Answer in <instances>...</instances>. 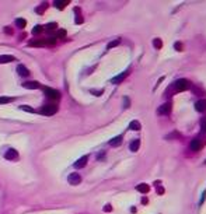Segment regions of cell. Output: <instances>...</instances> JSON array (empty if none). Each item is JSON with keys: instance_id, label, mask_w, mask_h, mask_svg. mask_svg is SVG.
<instances>
[{"instance_id": "cell-14", "label": "cell", "mask_w": 206, "mask_h": 214, "mask_svg": "<svg viewBox=\"0 0 206 214\" xmlns=\"http://www.w3.org/2000/svg\"><path fill=\"white\" fill-rule=\"evenodd\" d=\"M122 136H116V137L111 138L110 140V145H112V147H118V145H121V143H122Z\"/></svg>"}, {"instance_id": "cell-4", "label": "cell", "mask_w": 206, "mask_h": 214, "mask_svg": "<svg viewBox=\"0 0 206 214\" xmlns=\"http://www.w3.org/2000/svg\"><path fill=\"white\" fill-rule=\"evenodd\" d=\"M67 181H69V183H70V185L76 186V185H79V183L81 182V176L79 175L77 172H73V174H70V175H69Z\"/></svg>"}, {"instance_id": "cell-9", "label": "cell", "mask_w": 206, "mask_h": 214, "mask_svg": "<svg viewBox=\"0 0 206 214\" xmlns=\"http://www.w3.org/2000/svg\"><path fill=\"white\" fill-rule=\"evenodd\" d=\"M23 87L28 88V90H37V88H41V84L38 81H27L23 83Z\"/></svg>"}, {"instance_id": "cell-2", "label": "cell", "mask_w": 206, "mask_h": 214, "mask_svg": "<svg viewBox=\"0 0 206 214\" xmlns=\"http://www.w3.org/2000/svg\"><path fill=\"white\" fill-rule=\"evenodd\" d=\"M189 87H191V84H189V81H188L187 78H180V80H177L174 83L175 91H185Z\"/></svg>"}, {"instance_id": "cell-1", "label": "cell", "mask_w": 206, "mask_h": 214, "mask_svg": "<svg viewBox=\"0 0 206 214\" xmlns=\"http://www.w3.org/2000/svg\"><path fill=\"white\" fill-rule=\"evenodd\" d=\"M58 112V107L55 104H46L44 107L39 109V113H42L44 116H52Z\"/></svg>"}, {"instance_id": "cell-35", "label": "cell", "mask_w": 206, "mask_h": 214, "mask_svg": "<svg viewBox=\"0 0 206 214\" xmlns=\"http://www.w3.org/2000/svg\"><path fill=\"white\" fill-rule=\"evenodd\" d=\"M205 197H206V192H203V195H202V199H200L199 204H202V203H203V201H205Z\"/></svg>"}, {"instance_id": "cell-11", "label": "cell", "mask_w": 206, "mask_h": 214, "mask_svg": "<svg viewBox=\"0 0 206 214\" xmlns=\"http://www.w3.org/2000/svg\"><path fill=\"white\" fill-rule=\"evenodd\" d=\"M195 109L199 111V112H203L206 109V101L205 100H199L195 102Z\"/></svg>"}, {"instance_id": "cell-27", "label": "cell", "mask_w": 206, "mask_h": 214, "mask_svg": "<svg viewBox=\"0 0 206 214\" xmlns=\"http://www.w3.org/2000/svg\"><path fill=\"white\" fill-rule=\"evenodd\" d=\"M55 28H58V24L56 23H49L46 25V31H53Z\"/></svg>"}, {"instance_id": "cell-8", "label": "cell", "mask_w": 206, "mask_h": 214, "mask_svg": "<svg viewBox=\"0 0 206 214\" xmlns=\"http://www.w3.org/2000/svg\"><path fill=\"white\" fill-rule=\"evenodd\" d=\"M189 147H191V150L192 151H199L202 144H200V140L199 138H192L191 140V143H189Z\"/></svg>"}, {"instance_id": "cell-6", "label": "cell", "mask_w": 206, "mask_h": 214, "mask_svg": "<svg viewBox=\"0 0 206 214\" xmlns=\"http://www.w3.org/2000/svg\"><path fill=\"white\" fill-rule=\"evenodd\" d=\"M159 115H168V113L171 112V104L170 102H166V104H163L160 108H159Z\"/></svg>"}, {"instance_id": "cell-29", "label": "cell", "mask_w": 206, "mask_h": 214, "mask_svg": "<svg viewBox=\"0 0 206 214\" xmlns=\"http://www.w3.org/2000/svg\"><path fill=\"white\" fill-rule=\"evenodd\" d=\"M58 38H64L66 37V31L64 30H60V31H58V35H56Z\"/></svg>"}, {"instance_id": "cell-22", "label": "cell", "mask_w": 206, "mask_h": 214, "mask_svg": "<svg viewBox=\"0 0 206 214\" xmlns=\"http://www.w3.org/2000/svg\"><path fill=\"white\" fill-rule=\"evenodd\" d=\"M20 109H21V111H25V112H30V113H35V109L31 107H28V105H21Z\"/></svg>"}, {"instance_id": "cell-31", "label": "cell", "mask_w": 206, "mask_h": 214, "mask_svg": "<svg viewBox=\"0 0 206 214\" xmlns=\"http://www.w3.org/2000/svg\"><path fill=\"white\" fill-rule=\"evenodd\" d=\"M123 104H125V108H129V104H130V101H129L128 97H125V98H123Z\"/></svg>"}, {"instance_id": "cell-15", "label": "cell", "mask_w": 206, "mask_h": 214, "mask_svg": "<svg viewBox=\"0 0 206 214\" xmlns=\"http://www.w3.org/2000/svg\"><path fill=\"white\" fill-rule=\"evenodd\" d=\"M14 60H16V57L11 55H0V63H10Z\"/></svg>"}, {"instance_id": "cell-21", "label": "cell", "mask_w": 206, "mask_h": 214, "mask_svg": "<svg viewBox=\"0 0 206 214\" xmlns=\"http://www.w3.org/2000/svg\"><path fill=\"white\" fill-rule=\"evenodd\" d=\"M119 44H121V39L118 38V39H115V41H112V42H110V44L107 45V49H112V48H115V46H118Z\"/></svg>"}, {"instance_id": "cell-12", "label": "cell", "mask_w": 206, "mask_h": 214, "mask_svg": "<svg viewBox=\"0 0 206 214\" xmlns=\"http://www.w3.org/2000/svg\"><path fill=\"white\" fill-rule=\"evenodd\" d=\"M17 73H18L20 76H23V77L30 76V71H28V69H27L24 64H18V66H17Z\"/></svg>"}, {"instance_id": "cell-38", "label": "cell", "mask_w": 206, "mask_h": 214, "mask_svg": "<svg viewBox=\"0 0 206 214\" xmlns=\"http://www.w3.org/2000/svg\"><path fill=\"white\" fill-rule=\"evenodd\" d=\"M205 164H206V161H205Z\"/></svg>"}, {"instance_id": "cell-32", "label": "cell", "mask_w": 206, "mask_h": 214, "mask_svg": "<svg viewBox=\"0 0 206 214\" xmlns=\"http://www.w3.org/2000/svg\"><path fill=\"white\" fill-rule=\"evenodd\" d=\"M104 211H107V213H108V211H112V207H111V204H107V206L104 207Z\"/></svg>"}, {"instance_id": "cell-36", "label": "cell", "mask_w": 206, "mask_h": 214, "mask_svg": "<svg viewBox=\"0 0 206 214\" xmlns=\"http://www.w3.org/2000/svg\"><path fill=\"white\" fill-rule=\"evenodd\" d=\"M91 93H93L94 95H101V94H103V91H94V90H93Z\"/></svg>"}, {"instance_id": "cell-3", "label": "cell", "mask_w": 206, "mask_h": 214, "mask_svg": "<svg viewBox=\"0 0 206 214\" xmlns=\"http://www.w3.org/2000/svg\"><path fill=\"white\" fill-rule=\"evenodd\" d=\"M44 93H45V95L48 98H51V100H59V97H60L58 90H53V88H51V87H44Z\"/></svg>"}, {"instance_id": "cell-17", "label": "cell", "mask_w": 206, "mask_h": 214, "mask_svg": "<svg viewBox=\"0 0 206 214\" xmlns=\"http://www.w3.org/2000/svg\"><path fill=\"white\" fill-rule=\"evenodd\" d=\"M139 147H140V140H139V138H136V140H133V141L130 143V145H129V148H130V151H133V153H136V151L139 150Z\"/></svg>"}, {"instance_id": "cell-34", "label": "cell", "mask_w": 206, "mask_h": 214, "mask_svg": "<svg viewBox=\"0 0 206 214\" xmlns=\"http://www.w3.org/2000/svg\"><path fill=\"white\" fill-rule=\"evenodd\" d=\"M4 31H6V34H10V35L13 34V30H11V28H8V27H6V28H4Z\"/></svg>"}, {"instance_id": "cell-24", "label": "cell", "mask_w": 206, "mask_h": 214, "mask_svg": "<svg viewBox=\"0 0 206 214\" xmlns=\"http://www.w3.org/2000/svg\"><path fill=\"white\" fill-rule=\"evenodd\" d=\"M13 98H10V97H0V105H3V104H8V102H11Z\"/></svg>"}, {"instance_id": "cell-10", "label": "cell", "mask_w": 206, "mask_h": 214, "mask_svg": "<svg viewBox=\"0 0 206 214\" xmlns=\"http://www.w3.org/2000/svg\"><path fill=\"white\" fill-rule=\"evenodd\" d=\"M87 161H88V157H87V155H83V157L79 158L77 161L74 162V168H83V167H86Z\"/></svg>"}, {"instance_id": "cell-26", "label": "cell", "mask_w": 206, "mask_h": 214, "mask_svg": "<svg viewBox=\"0 0 206 214\" xmlns=\"http://www.w3.org/2000/svg\"><path fill=\"white\" fill-rule=\"evenodd\" d=\"M45 8H46V3H42V4H41L39 7H37V10H35V11L38 13V14H44Z\"/></svg>"}, {"instance_id": "cell-19", "label": "cell", "mask_w": 206, "mask_h": 214, "mask_svg": "<svg viewBox=\"0 0 206 214\" xmlns=\"http://www.w3.org/2000/svg\"><path fill=\"white\" fill-rule=\"evenodd\" d=\"M149 185L147 183H140V185H137V186H136V190H137V192H140V193H147L149 192Z\"/></svg>"}, {"instance_id": "cell-20", "label": "cell", "mask_w": 206, "mask_h": 214, "mask_svg": "<svg viewBox=\"0 0 206 214\" xmlns=\"http://www.w3.org/2000/svg\"><path fill=\"white\" fill-rule=\"evenodd\" d=\"M16 25H17L18 28H24V27L27 25V21L24 18H17L16 20Z\"/></svg>"}, {"instance_id": "cell-5", "label": "cell", "mask_w": 206, "mask_h": 214, "mask_svg": "<svg viewBox=\"0 0 206 214\" xmlns=\"http://www.w3.org/2000/svg\"><path fill=\"white\" fill-rule=\"evenodd\" d=\"M4 158H6V160H10V161H16V160L18 158V153H17V150H14V148H10V150L6 151Z\"/></svg>"}, {"instance_id": "cell-37", "label": "cell", "mask_w": 206, "mask_h": 214, "mask_svg": "<svg viewBox=\"0 0 206 214\" xmlns=\"http://www.w3.org/2000/svg\"><path fill=\"white\" fill-rule=\"evenodd\" d=\"M157 192H159L160 195H163V193H164V189H163V188H159V189H157Z\"/></svg>"}, {"instance_id": "cell-23", "label": "cell", "mask_w": 206, "mask_h": 214, "mask_svg": "<svg viewBox=\"0 0 206 214\" xmlns=\"http://www.w3.org/2000/svg\"><path fill=\"white\" fill-rule=\"evenodd\" d=\"M42 31H44L42 25H37V27H34V30H32V34H34V35H38V34H41Z\"/></svg>"}, {"instance_id": "cell-7", "label": "cell", "mask_w": 206, "mask_h": 214, "mask_svg": "<svg viewBox=\"0 0 206 214\" xmlns=\"http://www.w3.org/2000/svg\"><path fill=\"white\" fill-rule=\"evenodd\" d=\"M129 74V71H123V73H121V74L115 76L112 80H111V83H114V84H119V83H122L125 78H126V76Z\"/></svg>"}, {"instance_id": "cell-25", "label": "cell", "mask_w": 206, "mask_h": 214, "mask_svg": "<svg viewBox=\"0 0 206 214\" xmlns=\"http://www.w3.org/2000/svg\"><path fill=\"white\" fill-rule=\"evenodd\" d=\"M153 45H154L156 49H161V46H163V42H161V39L159 38H156L154 41H153Z\"/></svg>"}, {"instance_id": "cell-33", "label": "cell", "mask_w": 206, "mask_h": 214, "mask_svg": "<svg viewBox=\"0 0 206 214\" xmlns=\"http://www.w3.org/2000/svg\"><path fill=\"white\" fill-rule=\"evenodd\" d=\"M80 23H83V18L77 14V16H76V24H80Z\"/></svg>"}, {"instance_id": "cell-30", "label": "cell", "mask_w": 206, "mask_h": 214, "mask_svg": "<svg viewBox=\"0 0 206 214\" xmlns=\"http://www.w3.org/2000/svg\"><path fill=\"white\" fill-rule=\"evenodd\" d=\"M174 48H175L177 50H182V44H181V42H175Z\"/></svg>"}, {"instance_id": "cell-13", "label": "cell", "mask_w": 206, "mask_h": 214, "mask_svg": "<svg viewBox=\"0 0 206 214\" xmlns=\"http://www.w3.org/2000/svg\"><path fill=\"white\" fill-rule=\"evenodd\" d=\"M31 46H35V48H39V46H46V39H35V41H31L30 42Z\"/></svg>"}, {"instance_id": "cell-28", "label": "cell", "mask_w": 206, "mask_h": 214, "mask_svg": "<svg viewBox=\"0 0 206 214\" xmlns=\"http://www.w3.org/2000/svg\"><path fill=\"white\" fill-rule=\"evenodd\" d=\"M200 129H202V132L206 134V116L202 118V120H200Z\"/></svg>"}, {"instance_id": "cell-18", "label": "cell", "mask_w": 206, "mask_h": 214, "mask_svg": "<svg viewBox=\"0 0 206 214\" xmlns=\"http://www.w3.org/2000/svg\"><path fill=\"white\" fill-rule=\"evenodd\" d=\"M140 127H142V125H140L139 120H132V122L129 123V129H130V130H140Z\"/></svg>"}, {"instance_id": "cell-16", "label": "cell", "mask_w": 206, "mask_h": 214, "mask_svg": "<svg viewBox=\"0 0 206 214\" xmlns=\"http://www.w3.org/2000/svg\"><path fill=\"white\" fill-rule=\"evenodd\" d=\"M69 3H70L69 0H56L53 4H55V7H56V8L62 10V8H64V7H66V4H69Z\"/></svg>"}]
</instances>
